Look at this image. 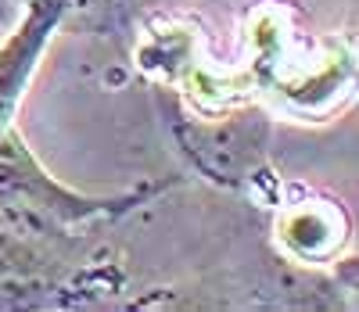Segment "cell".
<instances>
[{"label":"cell","instance_id":"3","mask_svg":"<svg viewBox=\"0 0 359 312\" xmlns=\"http://www.w3.org/2000/svg\"><path fill=\"white\" fill-rule=\"evenodd\" d=\"M352 223L341 201L309 191L302 201H277L273 212V240L277 252L294 266H334L348 244Z\"/></svg>","mask_w":359,"mask_h":312},{"label":"cell","instance_id":"2","mask_svg":"<svg viewBox=\"0 0 359 312\" xmlns=\"http://www.w3.org/2000/svg\"><path fill=\"white\" fill-rule=\"evenodd\" d=\"M169 133L187 165L223 191L255 194L262 201L280 191L273 169H269L273 118L259 104L245 101L223 111H191L176 104L169 111Z\"/></svg>","mask_w":359,"mask_h":312},{"label":"cell","instance_id":"4","mask_svg":"<svg viewBox=\"0 0 359 312\" xmlns=\"http://www.w3.org/2000/svg\"><path fill=\"white\" fill-rule=\"evenodd\" d=\"M4 25H8V0H0V33H4Z\"/></svg>","mask_w":359,"mask_h":312},{"label":"cell","instance_id":"1","mask_svg":"<svg viewBox=\"0 0 359 312\" xmlns=\"http://www.w3.org/2000/svg\"><path fill=\"white\" fill-rule=\"evenodd\" d=\"M169 186L172 183L155 179L115 194H83L76 186L54 179L40 165V158L25 144L18 126H8L0 133V208L50 230H65V233L97 230L104 223H115L137 212L151 198L165 194Z\"/></svg>","mask_w":359,"mask_h":312}]
</instances>
